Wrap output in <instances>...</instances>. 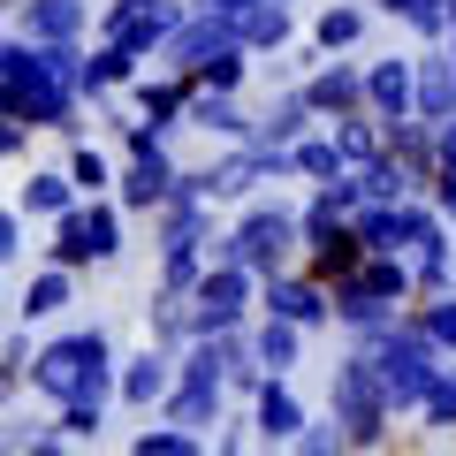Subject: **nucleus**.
I'll return each mask as SVG.
<instances>
[{"instance_id": "1", "label": "nucleus", "mask_w": 456, "mask_h": 456, "mask_svg": "<svg viewBox=\"0 0 456 456\" xmlns=\"http://www.w3.org/2000/svg\"><path fill=\"white\" fill-rule=\"evenodd\" d=\"M114 365H122V350H114V327L107 320L46 327L38 350H31L23 388H31V403H46V411L77 403V395H107V403H114Z\"/></svg>"}, {"instance_id": "2", "label": "nucleus", "mask_w": 456, "mask_h": 456, "mask_svg": "<svg viewBox=\"0 0 456 456\" xmlns=\"http://www.w3.org/2000/svg\"><path fill=\"white\" fill-rule=\"evenodd\" d=\"M0 84H8V114H16L23 130H38V137L77 145L84 122H92V107L77 99V84L53 77L46 46H31V38H16V31L0 38Z\"/></svg>"}, {"instance_id": "3", "label": "nucleus", "mask_w": 456, "mask_h": 456, "mask_svg": "<svg viewBox=\"0 0 456 456\" xmlns=\"http://www.w3.org/2000/svg\"><path fill=\"white\" fill-rule=\"evenodd\" d=\"M297 251H305V228H297V198L259 191L236 206V221L213 236V266H244V274H289Z\"/></svg>"}, {"instance_id": "4", "label": "nucleus", "mask_w": 456, "mask_h": 456, "mask_svg": "<svg viewBox=\"0 0 456 456\" xmlns=\"http://www.w3.org/2000/svg\"><path fill=\"white\" fill-rule=\"evenodd\" d=\"M327 419L350 434L358 456H388L395 449V403H388V388H380L373 358H365L358 342H342L335 365H327Z\"/></svg>"}, {"instance_id": "5", "label": "nucleus", "mask_w": 456, "mask_h": 456, "mask_svg": "<svg viewBox=\"0 0 456 456\" xmlns=\"http://www.w3.org/2000/svg\"><path fill=\"white\" fill-rule=\"evenodd\" d=\"M335 335L342 342H365V335H380L388 320H403L411 312V259H388V251H365V266L350 281H335Z\"/></svg>"}, {"instance_id": "6", "label": "nucleus", "mask_w": 456, "mask_h": 456, "mask_svg": "<svg viewBox=\"0 0 456 456\" xmlns=\"http://www.w3.org/2000/svg\"><path fill=\"white\" fill-rule=\"evenodd\" d=\"M122 251H130V213L114 206V198H77V206L46 228L38 259L69 266V274H92V266H114Z\"/></svg>"}, {"instance_id": "7", "label": "nucleus", "mask_w": 456, "mask_h": 456, "mask_svg": "<svg viewBox=\"0 0 456 456\" xmlns=\"http://www.w3.org/2000/svg\"><path fill=\"white\" fill-rule=\"evenodd\" d=\"M358 350H365V358H373V373H380V388H388L395 419H411V411L426 403V388H434V380H441V365H449V358H441V350H434V342H426L419 327H411V312H403V320H388V327H380V335H365Z\"/></svg>"}, {"instance_id": "8", "label": "nucleus", "mask_w": 456, "mask_h": 456, "mask_svg": "<svg viewBox=\"0 0 456 456\" xmlns=\"http://www.w3.org/2000/svg\"><path fill=\"white\" fill-rule=\"evenodd\" d=\"M183 16H191V0H99L92 38H107V46H130V53H145V61H160V46L183 31Z\"/></svg>"}, {"instance_id": "9", "label": "nucleus", "mask_w": 456, "mask_h": 456, "mask_svg": "<svg viewBox=\"0 0 456 456\" xmlns=\"http://www.w3.org/2000/svg\"><path fill=\"white\" fill-rule=\"evenodd\" d=\"M259 320V274L244 266H206L191 289V342L198 335H236V327Z\"/></svg>"}, {"instance_id": "10", "label": "nucleus", "mask_w": 456, "mask_h": 456, "mask_svg": "<svg viewBox=\"0 0 456 456\" xmlns=\"http://www.w3.org/2000/svg\"><path fill=\"white\" fill-rule=\"evenodd\" d=\"M266 152L259 145H221L213 160H198V167H183V191H198L206 206H244V198H259L266 191Z\"/></svg>"}, {"instance_id": "11", "label": "nucleus", "mask_w": 456, "mask_h": 456, "mask_svg": "<svg viewBox=\"0 0 456 456\" xmlns=\"http://www.w3.org/2000/svg\"><path fill=\"white\" fill-rule=\"evenodd\" d=\"M244 419H251V434H259V456H281V449H289V441L312 426V403H305V388H297V380L266 373L259 395L244 403Z\"/></svg>"}, {"instance_id": "12", "label": "nucleus", "mask_w": 456, "mask_h": 456, "mask_svg": "<svg viewBox=\"0 0 456 456\" xmlns=\"http://www.w3.org/2000/svg\"><path fill=\"white\" fill-rule=\"evenodd\" d=\"M92 23H99V0H16L8 8V31L31 46H84Z\"/></svg>"}, {"instance_id": "13", "label": "nucleus", "mask_w": 456, "mask_h": 456, "mask_svg": "<svg viewBox=\"0 0 456 456\" xmlns=\"http://www.w3.org/2000/svg\"><path fill=\"white\" fill-rule=\"evenodd\" d=\"M365 114L380 130L419 114V53H365Z\"/></svg>"}, {"instance_id": "14", "label": "nucleus", "mask_w": 456, "mask_h": 456, "mask_svg": "<svg viewBox=\"0 0 456 456\" xmlns=\"http://www.w3.org/2000/svg\"><path fill=\"white\" fill-rule=\"evenodd\" d=\"M297 92L312 99V114L327 122H350V114H365V53H327V61H312V77L297 84Z\"/></svg>"}, {"instance_id": "15", "label": "nucleus", "mask_w": 456, "mask_h": 456, "mask_svg": "<svg viewBox=\"0 0 456 456\" xmlns=\"http://www.w3.org/2000/svg\"><path fill=\"white\" fill-rule=\"evenodd\" d=\"M259 312H266V320L305 327V335H327V327H335V297H327L320 281L305 274V266H289V274H266V281H259Z\"/></svg>"}, {"instance_id": "16", "label": "nucleus", "mask_w": 456, "mask_h": 456, "mask_svg": "<svg viewBox=\"0 0 456 456\" xmlns=\"http://www.w3.org/2000/svg\"><path fill=\"white\" fill-rule=\"evenodd\" d=\"M167 388H175V350H160V342H145V350H130L114 365V403L130 419H152L167 403Z\"/></svg>"}, {"instance_id": "17", "label": "nucleus", "mask_w": 456, "mask_h": 456, "mask_svg": "<svg viewBox=\"0 0 456 456\" xmlns=\"http://www.w3.org/2000/svg\"><path fill=\"white\" fill-rule=\"evenodd\" d=\"M175 183H183V160H175V145L167 152H152V160H122V175H114V206L130 213V221H152V213L175 198Z\"/></svg>"}, {"instance_id": "18", "label": "nucleus", "mask_w": 456, "mask_h": 456, "mask_svg": "<svg viewBox=\"0 0 456 456\" xmlns=\"http://www.w3.org/2000/svg\"><path fill=\"white\" fill-rule=\"evenodd\" d=\"M221 206H206L198 191H183L175 183V198H167L160 213H152V251H183V244H206V259H213V236H221Z\"/></svg>"}, {"instance_id": "19", "label": "nucleus", "mask_w": 456, "mask_h": 456, "mask_svg": "<svg viewBox=\"0 0 456 456\" xmlns=\"http://www.w3.org/2000/svg\"><path fill=\"white\" fill-rule=\"evenodd\" d=\"M122 99H130V114H137V122H152L160 137H183V114H191V77H175V69L152 61Z\"/></svg>"}, {"instance_id": "20", "label": "nucleus", "mask_w": 456, "mask_h": 456, "mask_svg": "<svg viewBox=\"0 0 456 456\" xmlns=\"http://www.w3.org/2000/svg\"><path fill=\"white\" fill-rule=\"evenodd\" d=\"M251 122H259V107H244V92H198V84H191L183 130L213 137V145H251Z\"/></svg>"}, {"instance_id": "21", "label": "nucleus", "mask_w": 456, "mask_h": 456, "mask_svg": "<svg viewBox=\"0 0 456 456\" xmlns=\"http://www.w3.org/2000/svg\"><path fill=\"white\" fill-rule=\"evenodd\" d=\"M77 289H84V274H69V266H46V259H38L31 281L16 289V320H23V327H61L69 305H77Z\"/></svg>"}, {"instance_id": "22", "label": "nucleus", "mask_w": 456, "mask_h": 456, "mask_svg": "<svg viewBox=\"0 0 456 456\" xmlns=\"http://www.w3.org/2000/svg\"><path fill=\"white\" fill-rule=\"evenodd\" d=\"M312 130H320V114H312V99H305V92L289 84V92H266V99H259V122H251V145H259V152H289L297 137H312Z\"/></svg>"}, {"instance_id": "23", "label": "nucleus", "mask_w": 456, "mask_h": 456, "mask_svg": "<svg viewBox=\"0 0 456 456\" xmlns=\"http://www.w3.org/2000/svg\"><path fill=\"white\" fill-rule=\"evenodd\" d=\"M152 419H167V426H183V434H206V441H213V426L228 419V388H221V380L175 373V388H167V403L152 411Z\"/></svg>"}, {"instance_id": "24", "label": "nucleus", "mask_w": 456, "mask_h": 456, "mask_svg": "<svg viewBox=\"0 0 456 456\" xmlns=\"http://www.w3.org/2000/svg\"><path fill=\"white\" fill-rule=\"evenodd\" d=\"M221 46H244L228 16H183V31L167 38V46H160V69H175V77H191V69H206L213 53H221Z\"/></svg>"}, {"instance_id": "25", "label": "nucleus", "mask_w": 456, "mask_h": 456, "mask_svg": "<svg viewBox=\"0 0 456 456\" xmlns=\"http://www.w3.org/2000/svg\"><path fill=\"white\" fill-rule=\"evenodd\" d=\"M8 206H16L31 228H53L69 206H77V183H69V167H61V160H53V167H31V175L16 183V198H8Z\"/></svg>"}, {"instance_id": "26", "label": "nucleus", "mask_w": 456, "mask_h": 456, "mask_svg": "<svg viewBox=\"0 0 456 456\" xmlns=\"http://www.w3.org/2000/svg\"><path fill=\"white\" fill-rule=\"evenodd\" d=\"M145 53H130V46H107V38H92V53H84V107H99V99H114V92H130L137 77H145Z\"/></svg>"}, {"instance_id": "27", "label": "nucleus", "mask_w": 456, "mask_h": 456, "mask_svg": "<svg viewBox=\"0 0 456 456\" xmlns=\"http://www.w3.org/2000/svg\"><path fill=\"white\" fill-rule=\"evenodd\" d=\"M388 160L403 167V183H411V198H426L434 191V175H441V152H434V122H395L388 130Z\"/></svg>"}, {"instance_id": "28", "label": "nucleus", "mask_w": 456, "mask_h": 456, "mask_svg": "<svg viewBox=\"0 0 456 456\" xmlns=\"http://www.w3.org/2000/svg\"><path fill=\"white\" fill-rule=\"evenodd\" d=\"M305 38L320 53H358L365 38H373V8H365V0H320V16H312Z\"/></svg>"}, {"instance_id": "29", "label": "nucleus", "mask_w": 456, "mask_h": 456, "mask_svg": "<svg viewBox=\"0 0 456 456\" xmlns=\"http://www.w3.org/2000/svg\"><path fill=\"white\" fill-rule=\"evenodd\" d=\"M251 335V358H259V373H281V380H297V365H305V350H312V335L305 327H289V320H251L244 327Z\"/></svg>"}, {"instance_id": "30", "label": "nucleus", "mask_w": 456, "mask_h": 456, "mask_svg": "<svg viewBox=\"0 0 456 456\" xmlns=\"http://www.w3.org/2000/svg\"><path fill=\"white\" fill-rule=\"evenodd\" d=\"M297 266H305L320 289H335V281H350L365 266V244H358V228H335V236H320V244L297 251Z\"/></svg>"}, {"instance_id": "31", "label": "nucleus", "mask_w": 456, "mask_h": 456, "mask_svg": "<svg viewBox=\"0 0 456 456\" xmlns=\"http://www.w3.org/2000/svg\"><path fill=\"white\" fill-rule=\"evenodd\" d=\"M297 8H305V0H251L244 16H236V38H244L251 53H281L297 38Z\"/></svg>"}, {"instance_id": "32", "label": "nucleus", "mask_w": 456, "mask_h": 456, "mask_svg": "<svg viewBox=\"0 0 456 456\" xmlns=\"http://www.w3.org/2000/svg\"><path fill=\"white\" fill-rule=\"evenodd\" d=\"M456 114V61L449 46H419V122H449Z\"/></svg>"}, {"instance_id": "33", "label": "nucleus", "mask_w": 456, "mask_h": 456, "mask_svg": "<svg viewBox=\"0 0 456 456\" xmlns=\"http://www.w3.org/2000/svg\"><path fill=\"white\" fill-rule=\"evenodd\" d=\"M61 167H69V183H77V198H114V175H122V160L99 152L92 137H77V145L61 152Z\"/></svg>"}, {"instance_id": "34", "label": "nucleus", "mask_w": 456, "mask_h": 456, "mask_svg": "<svg viewBox=\"0 0 456 456\" xmlns=\"http://www.w3.org/2000/svg\"><path fill=\"white\" fill-rule=\"evenodd\" d=\"M145 342L183 350V342H191V297H175V289H145Z\"/></svg>"}, {"instance_id": "35", "label": "nucleus", "mask_w": 456, "mask_h": 456, "mask_svg": "<svg viewBox=\"0 0 456 456\" xmlns=\"http://www.w3.org/2000/svg\"><path fill=\"white\" fill-rule=\"evenodd\" d=\"M289 167H297V183H335V175H350V167H342V152H335V130L297 137V145H289Z\"/></svg>"}, {"instance_id": "36", "label": "nucleus", "mask_w": 456, "mask_h": 456, "mask_svg": "<svg viewBox=\"0 0 456 456\" xmlns=\"http://www.w3.org/2000/svg\"><path fill=\"white\" fill-rule=\"evenodd\" d=\"M411 289H419V297H449V289H456V228L411 259Z\"/></svg>"}, {"instance_id": "37", "label": "nucleus", "mask_w": 456, "mask_h": 456, "mask_svg": "<svg viewBox=\"0 0 456 456\" xmlns=\"http://www.w3.org/2000/svg\"><path fill=\"white\" fill-rule=\"evenodd\" d=\"M411 426H419V434H434V441H449V434H456V358L441 365V380L426 388V403L411 411Z\"/></svg>"}, {"instance_id": "38", "label": "nucleus", "mask_w": 456, "mask_h": 456, "mask_svg": "<svg viewBox=\"0 0 456 456\" xmlns=\"http://www.w3.org/2000/svg\"><path fill=\"white\" fill-rule=\"evenodd\" d=\"M327 130H335L342 167H365V160H380V152H388V130H380L373 114H350V122H327Z\"/></svg>"}, {"instance_id": "39", "label": "nucleus", "mask_w": 456, "mask_h": 456, "mask_svg": "<svg viewBox=\"0 0 456 456\" xmlns=\"http://www.w3.org/2000/svg\"><path fill=\"white\" fill-rule=\"evenodd\" d=\"M259 77V61H251V46H221L206 69H191V84L198 92H244V84Z\"/></svg>"}, {"instance_id": "40", "label": "nucleus", "mask_w": 456, "mask_h": 456, "mask_svg": "<svg viewBox=\"0 0 456 456\" xmlns=\"http://www.w3.org/2000/svg\"><path fill=\"white\" fill-rule=\"evenodd\" d=\"M206 266H213V259H206V244H183V251H152V289H175V297H191Z\"/></svg>"}, {"instance_id": "41", "label": "nucleus", "mask_w": 456, "mask_h": 456, "mask_svg": "<svg viewBox=\"0 0 456 456\" xmlns=\"http://www.w3.org/2000/svg\"><path fill=\"white\" fill-rule=\"evenodd\" d=\"M411 327L434 342L441 358H456V289L449 297H411Z\"/></svg>"}, {"instance_id": "42", "label": "nucleus", "mask_w": 456, "mask_h": 456, "mask_svg": "<svg viewBox=\"0 0 456 456\" xmlns=\"http://www.w3.org/2000/svg\"><path fill=\"white\" fill-rule=\"evenodd\" d=\"M130 456H206V434H183V426H167V419H145L130 434Z\"/></svg>"}, {"instance_id": "43", "label": "nucleus", "mask_w": 456, "mask_h": 456, "mask_svg": "<svg viewBox=\"0 0 456 456\" xmlns=\"http://www.w3.org/2000/svg\"><path fill=\"white\" fill-rule=\"evenodd\" d=\"M107 411H114L107 395H77V403H61V411H53V426H61V434L77 441V449H92V441L107 434Z\"/></svg>"}, {"instance_id": "44", "label": "nucleus", "mask_w": 456, "mask_h": 456, "mask_svg": "<svg viewBox=\"0 0 456 456\" xmlns=\"http://www.w3.org/2000/svg\"><path fill=\"white\" fill-rule=\"evenodd\" d=\"M403 31L419 38V46H449V31H456V0H411V8H403Z\"/></svg>"}, {"instance_id": "45", "label": "nucleus", "mask_w": 456, "mask_h": 456, "mask_svg": "<svg viewBox=\"0 0 456 456\" xmlns=\"http://www.w3.org/2000/svg\"><path fill=\"white\" fill-rule=\"evenodd\" d=\"M281 456H358V449H350V434H342L335 419H312V426H305V434H297Z\"/></svg>"}, {"instance_id": "46", "label": "nucleus", "mask_w": 456, "mask_h": 456, "mask_svg": "<svg viewBox=\"0 0 456 456\" xmlns=\"http://www.w3.org/2000/svg\"><path fill=\"white\" fill-rule=\"evenodd\" d=\"M206 456H259V434H251V419H244V411H228V419L213 426Z\"/></svg>"}, {"instance_id": "47", "label": "nucleus", "mask_w": 456, "mask_h": 456, "mask_svg": "<svg viewBox=\"0 0 456 456\" xmlns=\"http://www.w3.org/2000/svg\"><path fill=\"white\" fill-rule=\"evenodd\" d=\"M46 419H53V411H46ZM46 419H38V411H0V456H23V449H31V434H38V426H46Z\"/></svg>"}, {"instance_id": "48", "label": "nucleus", "mask_w": 456, "mask_h": 456, "mask_svg": "<svg viewBox=\"0 0 456 456\" xmlns=\"http://www.w3.org/2000/svg\"><path fill=\"white\" fill-rule=\"evenodd\" d=\"M23 251H31V221H23V213L0 198V266H16Z\"/></svg>"}, {"instance_id": "49", "label": "nucleus", "mask_w": 456, "mask_h": 456, "mask_svg": "<svg viewBox=\"0 0 456 456\" xmlns=\"http://www.w3.org/2000/svg\"><path fill=\"white\" fill-rule=\"evenodd\" d=\"M31 137L38 130H23L16 114H0V167H8V160H31Z\"/></svg>"}, {"instance_id": "50", "label": "nucleus", "mask_w": 456, "mask_h": 456, "mask_svg": "<svg viewBox=\"0 0 456 456\" xmlns=\"http://www.w3.org/2000/svg\"><path fill=\"white\" fill-rule=\"evenodd\" d=\"M31 350H38V335H31V327L16 320V335L0 342V365H16V373H31Z\"/></svg>"}, {"instance_id": "51", "label": "nucleus", "mask_w": 456, "mask_h": 456, "mask_svg": "<svg viewBox=\"0 0 456 456\" xmlns=\"http://www.w3.org/2000/svg\"><path fill=\"white\" fill-rule=\"evenodd\" d=\"M23 456H77V441H69L61 426L46 419V426H38V434H31V449H23Z\"/></svg>"}, {"instance_id": "52", "label": "nucleus", "mask_w": 456, "mask_h": 456, "mask_svg": "<svg viewBox=\"0 0 456 456\" xmlns=\"http://www.w3.org/2000/svg\"><path fill=\"white\" fill-rule=\"evenodd\" d=\"M434 152H441V175H456V114L434 122Z\"/></svg>"}, {"instance_id": "53", "label": "nucleus", "mask_w": 456, "mask_h": 456, "mask_svg": "<svg viewBox=\"0 0 456 456\" xmlns=\"http://www.w3.org/2000/svg\"><path fill=\"white\" fill-rule=\"evenodd\" d=\"M426 198H434V213L456 228V175H434V191H426Z\"/></svg>"}, {"instance_id": "54", "label": "nucleus", "mask_w": 456, "mask_h": 456, "mask_svg": "<svg viewBox=\"0 0 456 456\" xmlns=\"http://www.w3.org/2000/svg\"><path fill=\"white\" fill-rule=\"evenodd\" d=\"M23 395H31V388H23V373H16V365H0V411H16Z\"/></svg>"}, {"instance_id": "55", "label": "nucleus", "mask_w": 456, "mask_h": 456, "mask_svg": "<svg viewBox=\"0 0 456 456\" xmlns=\"http://www.w3.org/2000/svg\"><path fill=\"white\" fill-rule=\"evenodd\" d=\"M244 8H251V0H191V16H228V23L244 16Z\"/></svg>"}, {"instance_id": "56", "label": "nucleus", "mask_w": 456, "mask_h": 456, "mask_svg": "<svg viewBox=\"0 0 456 456\" xmlns=\"http://www.w3.org/2000/svg\"><path fill=\"white\" fill-rule=\"evenodd\" d=\"M365 8H373L380 23H403V8H411V0H365Z\"/></svg>"}, {"instance_id": "57", "label": "nucleus", "mask_w": 456, "mask_h": 456, "mask_svg": "<svg viewBox=\"0 0 456 456\" xmlns=\"http://www.w3.org/2000/svg\"><path fill=\"white\" fill-rule=\"evenodd\" d=\"M0 114H8V84H0Z\"/></svg>"}, {"instance_id": "58", "label": "nucleus", "mask_w": 456, "mask_h": 456, "mask_svg": "<svg viewBox=\"0 0 456 456\" xmlns=\"http://www.w3.org/2000/svg\"><path fill=\"white\" fill-rule=\"evenodd\" d=\"M0 38H8V8H0Z\"/></svg>"}, {"instance_id": "59", "label": "nucleus", "mask_w": 456, "mask_h": 456, "mask_svg": "<svg viewBox=\"0 0 456 456\" xmlns=\"http://www.w3.org/2000/svg\"><path fill=\"white\" fill-rule=\"evenodd\" d=\"M449 61H456V31H449Z\"/></svg>"}, {"instance_id": "60", "label": "nucleus", "mask_w": 456, "mask_h": 456, "mask_svg": "<svg viewBox=\"0 0 456 456\" xmlns=\"http://www.w3.org/2000/svg\"><path fill=\"white\" fill-rule=\"evenodd\" d=\"M0 8H16V0H0Z\"/></svg>"}, {"instance_id": "61", "label": "nucleus", "mask_w": 456, "mask_h": 456, "mask_svg": "<svg viewBox=\"0 0 456 456\" xmlns=\"http://www.w3.org/2000/svg\"><path fill=\"white\" fill-rule=\"evenodd\" d=\"M0 274H8V266H0Z\"/></svg>"}, {"instance_id": "62", "label": "nucleus", "mask_w": 456, "mask_h": 456, "mask_svg": "<svg viewBox=\"0 0 456 456\" xmlns=\"http://www.w3.org/2000/svg\"><path fill=\"white\" fill-rule=\"evenodd\" d=\"M449 441H456V434H449Z\"/></svg>"}]
</instances>
